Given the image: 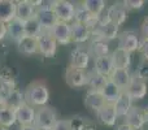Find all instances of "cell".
Listing matches in <instances>:
<instances>
[{
  "label": "cell",
  "mask_w": 148,
  "mask_h": 130,
  "mask_svg": "<svg viewBox=\"0 0 148 130\" xmlns=\"http://www.w3.org/2000/svg\"><path fill=\"white\" fill-rule=\"evenodd\" d=\"M25 102L31 107H44L49 99V90L44 81H34L26 87L25 92Z\"/></svg>",
  "instance_id": "obj_1"
},
{
  "label": "cell",
  "mask_w": 148,
  "mask_h": 130,
  "mask_svg": "<svg viewBox=\"0 0 148 130\" xmlns=\"http://www.w3.org/2000/svg\"><path fill=\"white\" fill-rule=\"evenodd\" d=\"M91 35L95 36L97 41H103L109 43L110 41L118 38V26L112 23L109 20L105 17H99V23L91 30Z\"/></svg>",
  "instance_id": "obj_2"
},
{
  "label": "cell",
  "mask_w": 148,
  "mask_h": 130,
  "mask_svg": "<svg viewBox=\"0 0 148 130\" xmlns=\"http://www.w3.org/2000/svg\"><path fill=\"white\" fill-rule=\"evenodd\" d=\"M56 122H57V115L56 111L52 107L44 105V107H40L39 109H36L34 126L38 130H52Z\"/></svg>",
  "instance_id": "obj_3"
},
{
  "label": "cell",
  "mask_w": 148,
  "mask_h": 130,
  "mask_svg": "<svg viewBox=\"0 0 148 130\" xmlns=\"http://www.w3.org/2000/svg\"><path fill=\"white\" fill-rule=\"evenodd\" d=\"M38 42V52L44 57H53L57 52V42L52 36L49 30H43V33L36 38Z\"/></svg>",
  "instance_id": "obj_4"
},
{
  "label": "cell",
  "mask_w": 148,
  "mask_h": 130,
  "mask_svg": "<svg viewBox=\"0 0 148 130\" xmlns=\"http://www.w3.org/2000/svg\"><path fill=\"white\" fill-rule=\"evenodd\" d=\"M53 13L56 16L57 21L70 23L74 21L75 14V5L68 0H56V4L53 8Z\"/></svg>",
  "instance_id": "obj_5"
},
{
  "label": "cell",
  "mask_w": 148,
  "mask_h": 130,
  "mask_svg": "<svg viewBox=\"0 0 148 130\" xmlns=\"http://www.w3.org/2000/svg\"><path fill=\"white\" fill-rule=\"evenodd\" d=\"M65 82L69 87H83L87 86L88 82V74L86 73V70H81V69H75L72 66H68L65 70Z\"/></svg>",
  "instance_id": "obj_6"
},
{
  "label": "cell",
  "mask_w": 148,
  "mask_h": 130,
  "mask_svg": "<svg viewBox=\"0 0 148 130\" xmlns=\"http://www.w3.org/2000/svg\"><path fill=\"white\" fill-rule=\"evenodd\" d=\"M107 18L112 23L117 25L120 28L121 25L126 22L127 20V16H129V9L123 5V3H114L113 5H110L109 8L107 9Z\"/></svg>",
  "instance_id": "obj_7"
},
{
  "label": "cell",
  "mask_w": 148,
  "mask_h": 130,
  "mask_svg": "<svg viewBox=\"0 0 148 130\" xmlns=\"http://www.w3.org/2000/svg\"><path fill=\"white\" fill-rule=\"evenodd\" d=\"M140 46V39L134 31H123L118 34V48L125 50L129 54L138 51Z\"/></svg>",
  "instance_id": "obj_8"
},
{
  "label": "cell",
  "mask_w": 148,
  "mask_h": 130,
  "mask_svg": "<svg viewBox=\"0 0 148 130\" xmlns=\"http://www.w3.org/2000/svg\"><path fill=\"white\" fill-rule=\"evenodd\" d=\"M125 91L133 100H142L146 98L147 91H148L147 82L140 79L139 77L133 76L131 77L130 85L127 86V89H126Z\"/></svg>",
  "instance_id": "obj_9"
},
{
  "label": "cell",
  "mask_w": 148,
  "mask_h": 130,
  "mask_svg": "<svg viewBox=\"0 0 148 130\" xmlns=\"http://www.w3.org/2000/svg\"><path fill=\"white\" fill-rule=\"evenodd\" d=\"M51 34L57 42V44H69L72 42V28L70 23L57 21L51 29Z\"/></svg>",
  "instance_id": "obj_10"
},
{
  "label": "cell",
  "mask_w": 148,
  "mask_h": 130,
  "mask_svg": "<svg viewBox=\"0 0 148 130\" xmlns=\"http://www.w3.org/2000/svg\"><path fill=\"white\" fill-rule=\"evenodd\" d=\"M125 118H126V124L129 126H131L134 130H140L144 126V124L147 122V116L144 108L135 107V105H133V108L126 115Z\"/></svg>",
  "instance_id": "obj_11"
},
{
  "label": "cell",
  "mask_w": 148,
  "mask_h": 130,
  "mask_svg": "<svg viewBox=\"0 0 148 130\" xmlns=\"http://www.w3.org/2000/svg\"><path fill=\"white\" fill-rule=\"evenodd\" d=\"M35 3L30 0H20L16 1V18H18L22 22L31 20L35 17Z\"/></svg>",
  "instance_id": "obj_12"
},
{
  "label": "cell",
  "mask_w": 148,
  "mask_h": 130,
  "mask_svg": "<svg viewBox=\"0 0 148 130\" xmlns=\"http://www.w3.org/2000/svg\"><path fill=\"white\" fill-rule=\"evenodd\" d=\"M96 117L103 125L105 126H114L117 122V112H116L114 104L110 103H105L101 108L96 112Z\"/></svg>",
  "instance_id": "obj_13"
},
{
  "label": "cell",
  "mask_w": 148,
  "mask_h": 130,
  "mask_svg": "<svg viewBox=\"0 0 148 130\" xmlns=\"http://www.w3.org/2000/svg\"><path fill=\"white\" fill-rule=\"evenodd\" d=\"M90 54L87 50L77 47L72 51L70 55V64L69 66L75 69H81V70H86V68L90 64Z\"/></svg>",
  "instance_id": "obj_14"
},
{
  "label": "cell",
  "mask_w": 148,
  "mask_h": 130,
  "mask_svg": "<svg viewBox=\"0 0 148 130\" xmlns=\"http://www.w3.org/2000/svg\"><path fill=\"white\" fill-rule=\"evenodd\" d=\"M110 57H112L114 69H126V70H129V68L131 65V54H129L125 50L116 47V50L110 54Z\"/></svg>",
  "instance_id": "obj_15"
},
{
  "label": "cell",
  "mask_w": 148,
  "mask_h": 130,
  "mask_svg": "<svg viewBox=\"0 0 148 130\" xmlns=\"http://www.w3.org/2000/svg\"><path fill=\"white\" fill-rule=\"evenodd\" d=\"M35 108L31 107L29 104L22 105L21 108H18L16 111V118H17V122L21 126H30L34 125V121H35Z\"/></svg>",
  "instance_id": "obj_16"
},
{
  "label": "cell",
  "mask_w": 148,
  "mask_h": 130,
  "mask_svg": "<svg viewBox=\"0 0 148 130\" xmlns=\"http://www.w3.org/2000/svg\"><path fill=\"white\" fill-rule=\"evenodd\" d=\"M113 69H114V66H113L110 55L103 56V57H97V59L94 60V72L96 74H99V76L109 78Z\"/></svg>",
  "instance_id": "obj_17"
},
{
  "label": "cell",
  "mask_w": 148,
  "mask_h": 130,
  "mask_svg": "<svg viewBox=\"0 0 148 130\" xmlns=\"http://www.w3.org/2000/svg\"><path fill=\"white\" fill-rule=\"evenodd\" d=\"M104 104H105V100L103 98L101 92L95 91V90H87L86 95H84V105L90 111L96 113Z\"/></svg>",
  "instance_id": "obj_18"
},
{
  "label": "cell",
  "mask_w": 148,
  "mask_h": 130,
  "mask_svg": "<svg viewBox=\"0 0 148 130\" xmlns=\"http://www.w3.org/2000/svg\"><path fill=\"white\" fill-rule=\"evenodd\" d=\"M100 92H101L105 103L114 104V103L117 102V99L120 98V95L122 94V90H121L120 87H118L117 85L112 81V79L108 78L107 82H105V85H104V87L101 89V91Z\"/></svg>",
  "instance_id": "obj_19"
},
{
  "label": "cell",
  "mask_w": 148,
  "mask_h": 130,
  "mask_svg": "<svg viewBox=\"0 0 148 130\" xmlns=\"http://www.w3.org/2000/svg\"><path fill=\"white\" fill-rule=\"evenodd\" d=\"M70 28H72V42L74 43H84L91 36V29L87 28L83 23L73 21L70 23Z\"/></svg>",
  "instance_id": "obj_20"
},
{
  "label": "cell",
  "mask_w": 148,
  "mask_h": 130,
  "mask_svg": "<svg viewBox=\"0 0 148 130\" xmlns=\"http://www.w3.org/2000/svg\"><path fill=\"white\" fill-rule=\"evenodd\" d=\"M16 18V1L0 0V21L5 25Z\"/></svg>",
  "instance_id": "obj_21"
},
{
  "label": "cell",
  "mask_w": 148,
  "mask_h": 130,
  "mask_svg": "<svg viewBox=\"0 0 148 130\" xmlns=\"http://www.w3.org/2000/svg\"><path fill=\"white\" fill-rule=\"evenodd\" d=\"M131 77L133 76L130 74V72L126 70V69H113L109 78L112 79L122 91H125L131 82Z\"/></svg>",
  "instance_id": "obj_22"
},
{
  "label": "cell",
  "mask_w": 148,
  "mask_h": 130,
  "mask_svg": "<svg viewBox=\"0 0 148 130\" xmlns=\"http://www.w3.org/2000/svg\"><path fill=\"white\" fill-rule=\"evenodd\" d=\"M133 102L134 100L126 94V91H122V94L120 95V98L117 99V102L114 103L116 112H117L118 117H126L130 109L133 108Z\"/></svg>",
  "instance_id": "obj_23"
},
{
  "label": "cell",
  "mask_w": 148,
  "mask_h": 130,
  "mask_svg": "<svg viewBox=\"0 0 148 130\" xmlns=\"http://www.w3.org/2000/svg\"><path fill=\"white\" fill-rule=\"evenodd\" d=\"M35 18L40 23L43 30H51L57 22V18L55 16L53 10H39L35 13Z\"/></svg>",
  "instance_id": "obj_24"
},
{
  "label": "cell",
  "mask_w": 148,
  "mask_h": 130,
  "mask_svg": "<svg viewBox=\"0 0 148 130\" xmlns=\"http://www.w3.org/2000/svg\"><path fill=\"white\" fill-rule=\"evenodd\" d=\"M3 104L7 105L8 108H10V109H13V111H17L18 108H21L22 105L26 104L25 96H23V94L18 89H14L9 95H8L7 99L3 102Z\"/></svg>",
  "instance_id": "obj_25"
},
{
  "label": "cell",
  "mask_w": 148,
  "mask_h": 130,
  "mask_svg": "<svg viewBox=\"0 0 148 130\" xmlns=\"http://www.w3.org/2000/svg\"><path fill=\"white\" fill-rule=\"evenodd\" d=\"M18 51L21 54L25 55H34L38 52V42L35 38H29V36H23L22 39L17 42Z\"/></svg>",
  "instance_id": "obj_26"
},
{
  "label": "cell",
  "mask_w": 148,
  "mask_h": 130,
  "mask_svg": "<svg viewBox=\"0 0 148 130\" xmlns=\"http://www.w3.org/2000/svg\"><path fill=\"white\" fill-rule=\"evenodd\" d=\"M8 35L17 43L20 39H22L25 36V31H23V22L20 21L18 18H14L13 21H10L7 25Z\"/></svg>",
  "instance_id": "obj_27"
},
{
  "label": "cell",
  "mask_w": 148,
  "mask_h": 130,
  "mask_svg": "<svg viewBox=\"0 0 148 130\" xmlns=\"http://www.w3.org/2000/svg\"><path fill=\"white\" fill-rule=\"evenodd\" d=\"M82 7L91 16L99 18L105 9V1L104 0H84L82 3Z\"/></svg>",
  "instance_id": "obj_28"
},
{
  "label": "cell",
  "mask_w": 148,
  "mask_h": 130,
  "mask_svg": "<svg viewBox=\"0 0 148 130\" xmlns=\"http://www.w3.org/2000/svg\"><path fill=\"white\" fill-rule=\"evenodd\" d=\"M88 54H90V56L92 55L95 59L103 57V56H108V55H110L109 54V43L95 39V41H92L91 44H90Z\"/></svg>",
  "instance_id": "obj_29"
},
{
  "label": "cell",
  "mask_w": 148,
  "mask_h": 130,
  "mask_svg": "<svg viewBox=\"0 0 148 130\" xmlns=\"http://www.w3.org/2000/svg\"><path fill=\"white\" fill-rule=\"evenodd\" d=\"M17 122V118H16V111L8 108L7 105L1 104L0 107V125L4 126V128H10L14 124Z\"/></svg>",
  "instance_id": "obj_30"
},
{
  "label": "cell",
  "mask_w": 148,
  "mask_h": 130,
  "mask_svg": "<svg viewBox=\"0 0 148 130\" xmlns=\"http://www.w3.org/2000/svg\"><path fill=\"white\" fill-rule=\"evenodd\" d=\"M23 31H25V36L36 39L43 33V29H42L40 23L38 22V20L34 17V18H31V20L23 22Z\"/></svg>",
  "instance_id": "obj_31"
},
{
  "label": "cell",
  "mask_w": 148,
  "mask_h": 130,
  "mask_svg": "<svg viewBox=\"0 0 148 130\" xmlns=\"http://www.w3.org/2000/svg\"><path fill=\"white\" fill-rule=\"evenodd\" d=\"M14 89H16V85L12 78L0 77V100H1V102H4L8 98V95Z\"/></svg>",
  "instance_id": "obj_32"
},
{
  "label": "cell",
  "mask_w": 148,
  "mask_h": 130,
  "mask_svg": "<svg viewBox=\"0 0 148 130\" xmlns=\"http://www.w3.org/2000/svg\"><path fill=\"white\" fill-rule=\"evenodd\" d=\"M108 78L103 76H99L95 72L88 74V82H87V86L90 87L88 90H95V91H101V89L104 87L105 82H107Z\"/></svg>",
  "instance_id": "obj_33"
},
{
  "label": "cell",
  "mask_w": 148,
  "mask_h": 130,
  "mask_svg": "<svg viewBox=\"0 0 148 130\" xmlns=\"http://www.w3.org/2000/svg\"><path fill=\"white\" fill-rule=\"evenodd\" d=\"M34 3H35L36 12H39V10H53L56 0H38V1Z\"/></svg>",
  "instance_id": "obj_34"
},
{
  "label": "cell",
  "mask_w": 148,
  "mask_h": 130,
  "mask_svg": "<svg viewBox=\"0 0 148 130\" xmlns=\"http://www.w3.org/2000/svg\"><path fill=\"white\" fill-rule=\"evenodd\" d=\"M52 130H74L72 120H57Z\"/></svg>",
  "instance_id": "obj_35"
},
{
  "label": "cell",
  "mask_w": 148,
  "mask_h": 130,
  "mask_svg": "<svg viewBox=\"0 0 148 130\" xmlns=\"http://www.w3.org/2000/svg\"><path fill=\"white\" fill-rule=\"evenodd\" d=\"M122 3L127 9H140V8H143V5L146 4L144 0H125V1H122Z\"/></svg>",
  "instance_id": "obj_36"
},
{
  "label": "cell",
  "mask_w": 148,
  "mask_h": 130,
  "mask_svg": "<svg viewBox=\"0 0 148 130\" xmlns=\"http://www.w3.org/2000/svg\"><path fill=\"white\" fill-rule=\"evenodd\" d=\"M139 52H140L142 57L146 63H148V39L147 38H143L140 41V46H139Z\"/></svg>",
  "instance_id": "obj_37"
},
{
  "label": "cell",
  "mask_w": 148,
  "mask_h": 130,
  "mask_svg": "<svg viewBox=\"0 0 148 130\" xmlns=\"http://www.w3.org/2000/svg\"><path fill=\"white\" fill-rule=\"evenodd\" d=\"M7 34H8L7 25H5V23H3L1 21H0V41H3V39L7 36Z\"/></svg>",
  "instance_id": "obj_38"
},
{
  "label": "cell",
  "mask_w": 148,
  "mask_h": 130,
  "mask_svg": "<svg viewBox=\"0 0 148 130\" xmlns=\"http://www.w3.org/2000/svg\"><path fill=\"white\" fill-rule=\"evenodd\" d=\"M142 33H143V36L148 39V17L144 18L143 23H142Z\"/></svg>",
  "instance_id": "obj_39"
},
{
  "label": "cell",
  "mask_w": 148,
  "mask_h": 130,
  "mask_svg": "<svg viewBox=\"0 0 148 130\" xmlns=\"http://www.w3.org/2000/svg\"><path fill=\"white\" fill-rule=\"evenodd\" d=\"M116 130H134L131 126H129L126 122H123V124H121V125H118L117 128H116Z\"/></svg>",
  "instance_id": "obj_40"
},
{
  "label": "cell",
  "mask_w": 148,
  "mask_h": 130,
  "mask_svg": "<svg viewBox=\"0 0 148 130\" xmlns=\"http://www.w3.org/2000/svg\"><path fill=\"white\" fill-rule=\"evenodd\" d=\"M20 130H38L34 125H30V126H21Z\"/></svg>",
  "instance_id": "obj_41"
},
{
  "label": "cell",
  "mask_w": 148,
  "mask_h": 130,
  "mask_svg": "<svg viewBox=\"0 0 148 130\" xmlns=\"http://www.w3.org/2000/svg\"><path fill=\"white\" fill-rule=\"evenodd\" d=\"M144 111H146V116H147V122H148V105L146 108H144Z\"/></svg>",
  "instance_id": "obj_42"
},
{
  "label": "cell",
  "mask_w": 148,
  "mask_h": 130,
  "mask_svg": "<svg viewBox=\"0 0 148 130\" xmlns=\"http://www.w3.org/2000/svg\"><path fill=\"white\" fill-rule=\"evenodd\" d=\"M0 130H7V128H4V126L0 125Z\"/></svg>",
  "instance_id": "obj_43"
},
{
  "label": "cell",
  "mask_w": 148,
  "mask_h": 130,
  "mask_svg": "<svg viewBox=\"0 0 148 130\" xmlns=\"http://www.w3.org/2000/svg\"><path fill=\"white\" fill-rule=\"evenodd\" d=\"M1 104H3V102H1V100H0V107H1Z\"/></svg>",
  "instance_id": "obj_44"
}]
</instances>
